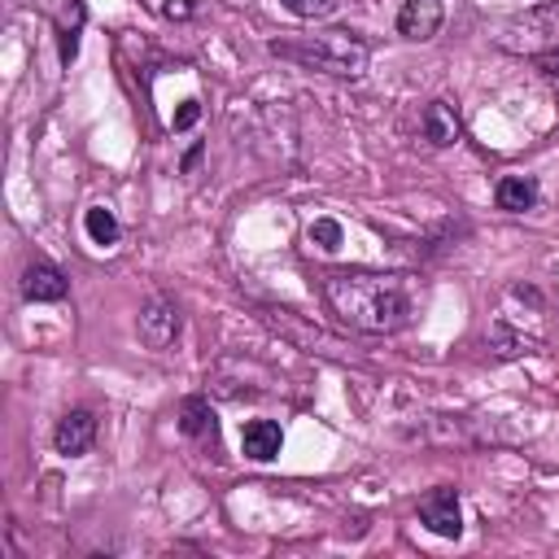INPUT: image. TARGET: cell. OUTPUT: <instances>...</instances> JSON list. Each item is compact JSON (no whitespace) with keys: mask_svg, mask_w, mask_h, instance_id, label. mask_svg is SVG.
<instances>
[{"mask_svg":"<svg viewBox=\"0 0 559 559\" xmlns=\"http://www.w3.org/2000/svg\"><path fill=\"white\" fill-rule=\"evenodd\" d=\"M537 197H542V192H537V179H533V175H502V179L493 183V205L507 210V214L533 210Z\"/></svg>","mask_w":559,"mask_h":559,"instance_id":"obj_13","label":"cell"},{"mask_svg":"<svg viewBox=\"0 0 559 559\" xmlns=\"http://www.w3.org/2000/svg\"><path fill=\"white\" fill-rule=\"evenodd\" d=\"M419 131L432 148H454L463 140V122L454 118V109L445 100H428L424 114H419Z\"/></svg>","mask_w":559,"mask_h":559,"instance_id":"obj_10","label":"cell"},{"mask_svg":"<svg viewBox=\"0 0 559 559\" xmlns=\"http://www.w3.org/2000/svg\"><path fill=\"white\" fill-rule=\"evenodd\" d=\"M179 323H183L179 301H175V297H166V293H153V297L140 306V319H135L140 341H144L148 349H166V345L179 336Z\"/></svg>","mask_w":559,"mask_h":559,"instance_id":"obj_6","label":"cell"},{"mask_svg":"<svg viewBox=\"0 0 559 559\" xmlns=\"http://www.w3.org/2000/svg\"><path fill=\"white\" fill-rule=\"evenodd\" d=\"M197 162H201V144H197V148H188V157H183V170H192Z\"/></svg>","mask_w":559,"mask_h":559,"instance_id":"obj_22","label":"cell"},{"mask_svg":"<svg viewBox=\"0 0 559 559\" xmlns=\"http://www.w3.org/2000/svg\"><path fill=\"white\" fill-rule=\"evenodd\" d=\"M240 450L253 463H271L284 450V428L275 419H249L245 432H240Z\"/></svg>","mask_w":559,"mask_h":559,"instance_id":"obj_11","label":"cell"},{"mask_svg":"<svg viewBox=\"0 0 559 559\" xmlns=\"http://www.w3.org/2000/svg\"><path fill=\"white\" fill-rule=\"evenodd\" d=\"M306 236H310V245H319V249H328V253H332V249H341V236H345V231H341V223H336V218H314Z\"/></svg>","mask_w":559,"mask_h":559,"instance_id":"obj_17","label":"cell"},{"mask_svg":"<svg viewBox=\"0 0 559 559\" xmlns=\"http://www.w3.org/2000/svg\"><path fill=\"white\" fill-rule=\"evenodd\" d=\"M493 44L507 52H524V57H542L550 48H559V0L515 13L493 31Z\"/></svg>","mask_w":559,"mask_h":559,"instance_id":"obj_4","label":"cell"},{"mask_svg":"<svg viewBox=\"0 0 559 559\" xmlns=\"http://www.w3.org/2000/svg\"><path fill=\"white\" fill-rule=\"evenodd\" d=\"M83 17H87L83 0H70V4L61 9V17H57V52H61V66H70V61L79 57V35H83Z\"/></svg>","mask_w":559,"mask_h":559,"instance_id":"obj_15","label":"cell"},{"mask_svg":"<svg viewBox=\"0 0 559 559\" xmlns=\"http://www.w3.org/2000/svg\"><path fill=\"white\" fill-rule=\"evenodd\" d=\"M293 17H306V22H314V17H328L332 9H336V0H280Z\"/></svg>","mask_w":559,"mask_h":559,"instance_id":"obj_18","label":"cell"},{"mask_svg":"<svg viewBox=\"0 0 559 559\" xmlns=\"http://www.w3.org/2000/svg\"><path fill=\"white\" fill-rule=\"evenodd\" d=\"M537 66H542V70H546L550 79H559V48H550V52H542V57H537Z\"/></svg>","mask_w":559,"mask_h":559,"instance_id":"obj_21","label":"cell"},{"mask_svg":"<svg viewBox=\"0 0 559 559\" xmlns=\"http://www.w3.org/2000/svg\"><path fill=\"white\" fill-rule=\"evenodd\" d=\"M17 288H22V297H26V301H66L70 280H66V275H61V266H52L48 258H31V262L22 266Z\"/></svg>","mask_w":559,"mask_h":559,"instance_id":"obj_8","label":"cell"},{"mask_svg":"<svg viewBox=\"0 0 559 559\" xmlns=\"http://www.w3.org/2000/svg\"><path fill=\"white\" fill-rule=\"evenodd\" d=\"M197 118H201V100H183V105L175 109L170 127H175V131H188V127H197Z\"/></svg>","mask_w":559,"mask_h":559,"instance_id":"obj_19","label":"cell"},{"mask_svg":"<svg viewBox=\"0 0 559 559\" xmlns=\"http://www.w3.org/2000/svg\"><path fill=\"white\" fill-rule=\"evenodd\" d=\"M271 52L301 70L332 74V79H358L371 57V48L354 31H314V35H297V39H271Z\"/></svg>","mask_w":559,"mask_h":559,"instance_id":"obj_3","label":"cell"},{"mask_svg":"<svg viewBox=\"0 0 559 559\" xmlns=\"http://www.w3.org/2000/svg\"><path fill=\"white\" fill-rule=\"evenodd\" d=\"M162 13L183 22V17H192V13H197V4H192V0H166V4H162Z\"/></svg>","mask_w":559,"mask_h":559,"instance_id":"obj_20","label":"cell"},{"mask_svg":"<svg viewBox=\"0 0 559 559\" xmlns=\"http://www.w3.org/2000/svg\"><path fill=\"white\" fill-rule=\"evenodd\" d=\"M415 511H419V524L428 533L445 537V542H454L463 533V507H459V489L454 485H432L428 493H419Z\"/></svg>","mask_w":559,"mask_h":559,"instance_id":"obj_5","label":"cell"},{"mask_svg":"<svg viewBox=\"0 0 559 559\" xmlns=\"http://www.w3.org/2000/svg\"><path fill=\"white\" fill-rule=\"evenodd\" d=\"M92 441H96V411H87V406L66 411V415L57 419V428H52V445H57V454H66V459L87 454Z\"/></svg>","mask_w":559,"mask_h":559,"instance_id":"obj_7","label":"cell"},{"mask_svg":"<svg viewBox=\"0 0 559 559\" xmlns=\"http://www.w3.org/2000/svg\"><path fill=\"white\" fill-rule=\"evenodd\" d=\"M179 432L192 437L197 445H214V441H218L214 406H210L205 397H183V402H179Z\"/></svg>","mask_w":559,"mask_h":559,"instance_id":"obj_12","label":"cell"},{"mask_svg":"<svg viewBox=\"0 0 559 559\" xmlns=\"http://www.w3.org/2000/svg\"><path fill=\"white\" fill-rule=\"evenodd\" d=\"M266 323H275L280 332H288V336H293L297 345H306L310 354H314V345H323V354H332V358H341V345H336L332 336H323L319 328L310 332L306 323H297V319H293V310H266Z\"/></svg>","mask_w":559,"mask_h":559,"instance_id":"obj_14","label":"cell"},{"mask_svg":"<svg viewBox=\"0 0 559 559\" xmlns=\"http://www.w3.org/2000/svg\"><path fill=\"white\" fill-rule=\"evenodd\" d=\"M319 288L336 319L367 336H393L411 323L415 297L406 275L397 271H367V266H332L319 275Z\"/></svg>","mask_w":559,"mask_h":559,"instance_id":"obj_1","label":"cell"},{"mask_svg":"<svg viewBox=\"0 0 559 559\" xmlns=\"http://www.w3.org/2000/svg\"><path fill=\"white\" fill-rule=\"evenodd\" d=\"M441 22H445V4L441 0H402V9H397V35L415 39V44L432 39L441 31Z\"/></svg>","mask_w":559,"mask_h":559,"instance_id":"obj_9","label":"cell"},{"mask_svg":"<svg viewBox=\"0 0 559 559\" xmlns=\"http://www.w3.org/2000/svg\"><path fill=\"white\" fill-rule=\"evenodd\" d=\"M83 231H87V240H92V245H100V249H109V245L122 236V227H118L114 210H105V205L83 210Z\"/></svg>","mask_w":559,"mask_h":559,"instance_id":"obj_16","label":"cell"},{"mask_svg":"<svg viewBox=\"0 0 559 559\" xmlns=\"http://www.w3.org/2000/svg\"><path fill=\"white\" fill-rule=\"evenodd\" d=\"M546 341H550V301L533 284H507L493 301L485 345L498 358H520V354H537Z\"/></svg>","mask_w":559,"mask_h":559,"instance_id":"obj_2","label":"cell"}]
</instances>
